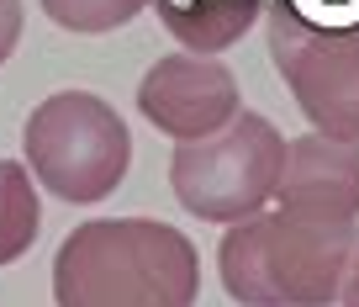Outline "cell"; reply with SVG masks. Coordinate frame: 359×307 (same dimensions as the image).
<instances>
[{"instance_id": "obj_1", "label": "cell", "mask_w": 359, "mask_h": 307, "mask_svg": "<svg viewBox=\"0 0 359 307\" xmlns=\"http://www.w3.org/2000/svg\"><path fill=\"white\" fill-rule=\"evenodd\" d=\"M196 244L158 217L79 223L53 254L58 307H196Z\"/></svg>"}, {"instance_id": "obj_2", "label": "cell", "mask_w": 359, "mask_h": 307, "mask_svg": "<svg viewBox=\"0 0 359 307\" xmlns=\"http://www.w3.org/2000/svg\"><path fill=\"white\" fill-rule=\"evenodd\" d=\"M354 254V223L264 207L227 228V239L217 244V270L238 307H333Z\"/></svg>"}, {"instance_id": "obj_3", "label": "cell", "mask_w": 359, "mask_h": 307, "mask_svg": "<svg viewBox=\"0 0 359 307\" xmlns=\"http://www.w3.org/2000/svg\"><path fill=\"white\" fill-rule=\"evenodd\" d=\"M22 164L69 207L106 202L133 170V133L95 91H53L22 122Z\"/></svg>"}, {"instance_id": "obj_4", "label": "cell", "mask_w": 359, "mask_h": 307, "mask_svg": "<svg viewBox=\"0 0 359 307\" xmlns=\"http://www.w3.org/2000/svg\"><path fill=\"white\" fill-rule=\"evenodd\" d=\"M285 170V138L280 127L259 112H243L227 127L196 138V143H175L169 154V191L201 223H243V217L264 212L280 191Z\"/></svg>"}, {"instance_id": "obj_5", "label": "cell", "mask_w": 359, "mask_h": 307, "mask_svg": "<svg viewBox=\"0 0 359 307\" xmlns=\"http://www.w3.org/2000/svg\"><path fill=\"white\" fill-rule=\"evenodd\" d=\"M269 58L280 69L285 91L296 96L312 133L359 143V32L354 27H312L285 6H264Z\"/></svg>"}, {"instance_id": "obj_6", "label": "cell", "mask_w": 359, "mask_h": 307, "mask_svg": "<svg viewBox=\"0 0 359 307\" xmlns=\"http://www.w3.org/2000/svg\"><path fill=\"white\" fill-rule=\"evenodd\" d=\"M137 112L164 138L196 143L238 117V80L227 64L180 48V53H164L148 64V74L137 80Z\"/></svg>"}, {"instance_id": "obj_7", "label": "cell", "mask_w": 359, "mask_h": 307, "mask_svg": "<svg viewBox=\"0 0 359 307\" xmlns=\"http://www.w3.org/2000/svg\"><path fill=\"white\" fill-rule=\"evenodd\" d=\"M275 207L359 223V143L327 138V133H306L296 143H285Z\"/></svg>"}, {"instance_id": "obj_8", "label": "cell", "mask_w": 359, "mask_h": 307, "mask_svg": "<svg viewBox=\"0 0 359 307\" xmlns=\"http://www.w3.org/2000/svg\"><path fill=\"white\" fill-rule=\"evenodd\" d=\"M164 22V32L175 37L185 53H227L233 43H243V32L264 16V0H148Z\"/></svg>"}, {"instance_id": "obj_9", "label": "cell", "mask_w": 359, "mask_h": 307, "mask_svg": "<svg viewBox=\"0 0 359 307\" xmlns=\"http://www.w3.org/2000/svg\"><path fill=\"white\" fill-rule=\"evenodd\" d=\"M43 196L22 159H0V265H16L37 244Z\"/></svg>"}, {"instance_id": "obj_10", "label": "cell", "mask_w": 359, "mask_h": 307, "mask_svg": "<svg viewBox=\"0 0 359 307\" xmlns=\"http://www.w3.org/2000/svg\"><path fill=\"white\" fill-rule=\"evenodd\" d=\"M148 0H43V11L53 27L64 32H79V37H101V32H116L127 27Z\"/></svg>"}, {"instance_id": "obj_11", "label": "cell", "mask_w": 359, "mask_h": 307, "mask_svg": "<svg viewBox=\"0 0 359 307\" xmlns=\"http://www.w3.org/2000/svg\"><path fill=\"white\" fill-rule=\"evenodd\" d=\"M312 27H354L359 32V0H285Z\"/></svg>"}, {"instance_id": "obj_12", "label": "cell", "mask_w": 359, "mask_h": 307, "mask_svg": "<svg viewBox=\"0 0 359 307\" xmlns=\"http://www.w3.org/2000/svg\"><path fill=\"white\" fill-rule=\"evenodd\" d=\"M22 43V0H0V64Z\"/></svg>"}, {"instance_id": "obj_13", "label": "cell", "mask_w": 359, "mask_h": 307, "mask_svg": "<svg viewBox=\"0 0 359 307\" xmlns=\"http://www.w3.org/2000/svg\"><path fill=\"white\" fill-rule=\"evenodd\" d=\"M338 307H359V254H354V265H348V281H344V296H338Z\"/></svg>"}]
</instances>
